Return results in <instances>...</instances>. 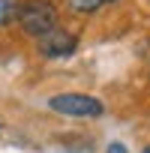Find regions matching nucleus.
<instances>
[{"instance_id":"nucleus-1","label":"nucleus","mask_w":150,"mask_h":153,"mask_svg":"<svg viewBox=\"0 0 150 153\" xmlns=\"http://www.w3.org/2000/svg\"><path fill=\"white\" fill-rule=\"evenodd\" d=\"M15 21H18V27H21L24 36L42 39L45 33H51L54 27H60V9H57L54 0H21Z\"/></svg>"},{"instance_id":"nucleus-2","label":"nucleus","mask_w":150,"mask_h":153,"mask_svg":"<svg viewBox=\"0 0 150 153\" xmlns=\"http://www.w3.org/2000/svg\"><path fill=\"white\" fill-rule=\"evenodd\" d=\"M48 111L60 114V117H75V120H96L105 114V102L99 96H90V93H54L45 99Z\"/></svg>"},{"instance_id":"nucleus-3","label":"nucleus","mask_w":150,"mask_h":153,"mask_svg":"<svg viewBox=\"0 0 150 153\" xmlns=\"http://www.w3.org/2000/svg\"><path fill=\"white\" fill-rule=\"evenodd\" d=\"M36 48L45 60H63V57H72L78 51V36L66 27H54L51 33H45L42 39H36Z\"/></svg>"},{"instance_id":"nucleus-4","label":"nucleus","mask_w":150,"mask_h":153,"mask_svg":"<svg viewBox=\"0 0 150 153\" xmlns=\"http://www.w3.org/2000/svg\"><path fill=\"white\" fill-rule=\"evenodd\" d=\"M66 9H69L72 15L87 18V15H96V12L102 9V0H66Z\"/></svg>"},{"instance_id":"nucleus-5","label":"nucleus","mask_w":150,"mask_h":153,"mask_svg":"<svg viewBox=\"0 0 150 153\" xmlns=\"http://www.w3.org/2000/svg\"><path fill=\"white\" fill-rule=\"evenodd\" d=\"M18 15V0H0V27H9Z\"/></svg>"},{"instance_id":"nucleus-6","label":"nucleus","mask_w":150,"mask_h":153,"mask_svg":"<svg viewBox=\"0 0 150 153\" xmlns=\"http://www.w3.org/2000/svg\"><path fill=\"white\" fill-rule=\"evenodd\" d=\"M105 153H129V150H126V144H123V141H111V144L105 147Z\"/></svg>"},{"instance_id":"nucleus-7","label":"nucleus","mask_w":150,"mask_h":153,"mask_svg":"<svg viewBox=\"0 0 150 153\" xmlns=\"http://www.w3.org/2000/svg\"><path fill=\"white\" fill-rule=\"evenodd\" d=\"M102 3H117V0H102Z\"/></svg>"},{"instance_id":"nucleus-8","label":"nucleus","mask_w":150,"mask_h":153,"mask_svg":"<svg viewBox=\"0 0 150 153\" xmlns=\"http://www.w3.org/2000/svg\"><path fill=\"white\" fill-rule=\"evenodd\" d=\"M144 153H150V147H144Z\"/></svg>"}]
</instances>
